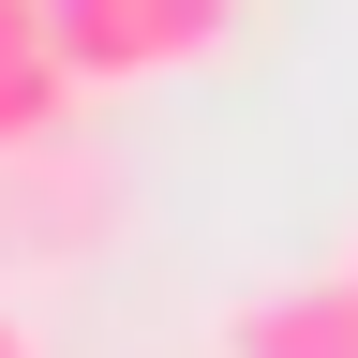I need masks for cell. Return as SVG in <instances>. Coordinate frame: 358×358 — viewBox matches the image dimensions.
<instances>
[{"instance_id":"obj_1","label":"cell","mask_w":358,"mask_h":358,"mask_svg":"<svg viewBox=\"0 0 358 358\" xmlns=\"http://www.w3.org/2000/svg\"><path fill=\"white\" fill-rule=\"evenodd\" d=\"M224 358H358V299L343 284H284L224 313Z\"/></svg>"},{"instance_id":"obj_2","label":"cell","mask_w":358,"mask_h":358,"mask_svg":"<svg viewBox=\"0 0 358 358\" xmlns=\"http://www.w3.org/2000/svg\"><path fill=\"white\" fill-rule=\"evenodd\" d=\"M30 30H45V60H60L75 90L150 75V60H134V0H30Z\"/></svg>"},{"instance_id":"obj_3","label":"cell","mask_w":358,"mask_h":358,"mask_svg":"<svg viewBox=\"0 0 358 358\" xmlns=\"http://www.w3.org/2000/svg\"><path fill=\"white\" fill-rule=\"evenodd\" d=\"M60 134H75V75L45 60V45H30V60H0V164H45Z\"/></svg>"},{"instance_id":"obj_4","label":"cell","mask_w":358,"mask_h":358,"mask_svg":"<svg viewBox=\"0 0 358 358\" xmlns=\"http://www.w3.org/2000/svg\"><path fill=\"white\" fill-rule=\"evenodd\" d=\"M239 0H134V60H209Z\"/></svg>"},{"instance_id":"obj_5","label":"cell","mask_w":358,"mask_h":358,"mask_svg":"<svg viewBox=\"0 0 358 358\" xmlns=\"http://www.w3.org/2000/svg\"><path fill=\"white\" fill-rule=\"evenodd\" d=\"M0 358H45V343H30V329H15V313H0Z\"/></svg>"},{"instance_id":"obj_6","label":"cell","mask_w":358,"mask_h":358,"mask_svg":"<svg viewBox=\"0 0 358 358\" xmlns=\"http://www.w3.org/2000/svg\"><path fill=\"white\" fill-rule=\"evenodd\" d=\"M343 299H358V254H343Z\"/></svg>"}]
</instances>
